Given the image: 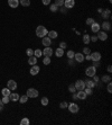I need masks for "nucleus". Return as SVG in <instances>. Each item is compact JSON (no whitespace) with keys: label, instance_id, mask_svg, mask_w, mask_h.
<instances>
[{"label":"nucleus","instance_id":"f257e3e1","mask_svg":"<svg viewBox=\"0 0 112 125\" xmlns=\"http://www.w3.org/2000/svg\"><path fill=\"white\" fill-rule=\"evenodd\" d=\"M47 33H48L47 28L45 26H43V25H39V26H37V28H36V36H37V37L43 38L44 36H47Z\"/></svg>","mask_w":112,"mask_h":125},{"label":"nucleus","instance_id":"f03ea898","mask_svg":"<svg viewBox=\"0 0 112 125\" xmlns=\"http://www.w3.org/2000/svg\"><path fill=\"white\" fill-rule=\"evenodd\" d=\"M26 95L28 96V98H37L39 93H38V90L35 89V88H29V89H27Z\"/></svg>","mask_w":112,"mask_h":125},{"label":"nucleus","instance_id":"7ed1b4c3","mask_svg":"<svg viewBox=\"0 0 112 125\" xmlns=\"http://www.w3.org/2000/svg\"><path fill=\"white\" fill-rule=\"evenodd\" d=\"M67 108H69V111L71 112V113H73V114L78 113V111H80L78 105L75 104V103H71V104H69V105H67Z\"/></svg>","mask_w":112,"mask_h":125},{"label":"nucleus","instance_id":"20e7f679","mask_svg":"<svg viewBox=\"0 0 112 125\" xmlns=\"http://www.w3.org/2000/svg\"><path fill=\"white\" fill-rule=\"evenodd\" d=\"M85 74L87 77H90V78H92L94 74H96V68H94L93 65H91V67H87L85 70Z\"/></svg>","mask_w":112,"mask_h":125},{"label":"nucleus","instance_id":"39448f33","mask_svg":"<svg viewBox=\"0 0 112 125\" xmlns=\"http://www.w3.org/2000/svg\"><path fill=\"white\" fill-rule=\"evenodd\" d=\"M75 88H76V90H84V88H85V83H84V80H78V81H75L74 83Z\"/></svg>","mask_w":112,"mask_h":125},{"label":"nucleus","instance_id":"423d86ee","mask_svg":"<svg viewBox=\"0 0 112 125\" xmlns=\"http://www.w3.org/2000/svg\"><path fill=\"white\" fill-rule=\"evenodd\" d=\"M53 53H54V51H53V49L51 46H46L45 49L43 50V55L44 56H51L53 55Z\"/></svg>","mask_w":112,"mask_h":125},{"label":"nucleus","instance_id":"0eeeda50","mask_svg":"<svg viewBox=\"0 0 112 125\" xmlns=\"http://www.w3.org/2000/svg\"><path fill=\"white\" fill-rule=\"evenodd\" d=\"M75 6V0H64V7L66 9H72Z\"/></svg>","mask_w":112,"mask_h":125},{"label":"nucleus","instance_id":"6e6552de","mask_svg":"<svg viewBox=\"0 0 112 125\" xmlns=\"http://www.w3.org/2000/svg\"><path fill=\"white\" fill-rule=\"evenodd\" d=\"M39 71H40V68L38 67L37 64H35V65H32V68H30V74L32 76H37L38 73H39Z\"/></svg>","mask_w":112,"mask_h":125},{"label":"nucleus","instance_id":"1a4fd4ad","mask_svg":"<svg viewBox=\"0 0 112 125\" xmlns=\"http://www.w3.org/2000/svg\"><path fill=\"white\" fill-rule=\"evenodd\" d=\"M98 40H100V41H106V40H108V34H106V32H104V31H99Z\"/></svg>","mask_w":112,"mask_h":125},{"label":"nucleus","instance_id":"9d476101","mask_svg":"<svg viewBox=\"0 0 112 125\" xmlns=\"http://www.w3.org/2000/svg\"><path fill=\"white\" fill-rule=\"evenodd\" d=\"M74 60L76 62H78V63H82V62L84 61V54L83 53H75L74 54Z\"/></svg>","mask_w":112,"mask_h":125},{"label":"nucleus","instance_id":"9b49d317","mask_svg":"<svg viewBox=\"0 0 112 125\" xmlns=\"http://www.w3.org/2000/svg\"><path fill=\"white\" fill-rule=\"evenodd\" d=\"M7 87H8L10 90H16L18 87V84L15 80H9V81L7 82Z\"/></svg>","mask_w":112,"mask_h":125},{"label":"nucleus","instance_id":"f8f14e48","mask_svg":"<svg viewBox=\"0 0 112 125\" xmlns=\"http://www.w3.org/2000/svg\"><path fill=\"white\" fill-rule=\"evenodd\" d=\"M101 17L103 19H109L111 18V10L110 9H103V11L101 12Z\"/></svg>","mask_w":112,"mask_h":125},{"label":"nucleus","instance_id":"ddd939ff","mask_svg":"<svg viewBox=\"0 0 112 125\" xmlns=\"http://www.w3.org/2000/svg\"><path fill=\"white\" fill-rule=\"evenodd\" d=\"M100 27H101V28H102V29H103L104 32H109L110 29H111V24H110L109 21H104L103 23H102V24H101V25H100Z\"/></svg>","mask_w":112,"mask_h":125},{"label":"nucleus","instance_id":"4468645a","mask_svg":"<svg viewBox=\"0 0 112 125\" xmlns=\"http://www.w3.org/2000/svg\"><path fill=\"white\" fill-rule=\"evenodd\" d=\"M42 44H43L44 46H51L52 45V40L48 37V36H44L43 38H42Z\"/></svg>","mask_w":112,"mask_h":125},{"label":"nucleus","instance_id":"2eb2a0df","mask_svg":"<svg viewBox=\"0 0 112 125\" xmlns=\"http://www.w3.org/2000/svg\"><path fill=\"white\" fill-rule=\"evenodd\" d=\"M91 60H92V61H100L101 60V53L100 52L91 53Z\"/></svg>","mask_w":112,"mask_h":125},{"label":"nucleus","instance_id":"dca6fc26","mask_svg":"<svg viewBox=\"0 0 112 125\" xmlns=\"http://www.w3.org/2000/svg\"><path fill=\"white\" fill-rule=\"evenodd\" d=\"M101 29V27H100V24L99 23H96V21H94V23L91 25V31H92L93 33H98L99 31Z\"/></svg>","mask_w":112,"mask_h":125},{"label":"nucleus","instance_id":"f3484780","mask_svg":"<svg viewBox=\"0 0 112 125\" xmlns=\"http://www.w3.org/2000/svg\"><path fill=\"white\" fill-rule=\"evenodd\" d=\"M84 83H85V87L87 88H94L95 87V83L93 80H91V79H86V80H84Z\"/></svg>","mask_w":112,"mask_h":125},{"label":"nucleus","instance_id":"a211bd4d","mask_svg":"<svg viewBox=\"0 0 112 125\" xmlns=\"http://www.w3.org/2000/svg\"><path fill=\"white\" fill-rule=\"evenodd\" d=\"M47 36H48L51 40H55V38H57L58 33L56 32V31H48V33H47Z\"/></svg>","mask_w":112,"mask_h":125},{"label":"nucleus","instance_id":"6ab92c4d","mask_svg":"<svg viewBox=\"0 0 112 125\" xmlns=\"http://www.w3.org/2000/svg\"><path fill=\"white\" fill-rule=\"evenodd\" d=\"M8 5L11 8H17L19 6V0H8Z\"/></svg>","mask_w":112,"mask_h":125},{"label":"nucleus","instance_id":"aec40b11","mask_svg":"<svg viewBox=\"0 0 112 125\" xmlns=\"http://www.w3.org/2000/svg\"><path fill=\"white\" fill-rule=\"evenodd\" d=\"M76 94H78V98L81 99V100H84V99H86V97H87V95L85 94L84 90H78Z\"/></svg>","mask_w":112,"mask_h":125},{"label":"nucleus","instance_id":"412c9836","mask_svg":"<svg viewBox=\"0 0 112 125\" xmlns=\"http://www.w3.org/2000/svg\"><path fill=\"white\" fill-rule=\"evenodd\" d=\"M19 97L20 96L17 93H11L10 95H9V98H10L11 102H18V100H19Z\"/></svg>","mask_w":112,"mask_h":125},{"label":"nucleus","instance_id":"4be33fe9","mask_svg":"<svg viewBox=\"0 0 112 125\" xmlns=\"http://www.w3.org/2000/svg\"><path fill=\"white\" fill-rule=\"evenodd\" d=\"M28 63L30 65H35V64L37 63V58L35 55H32V56H28Z\"/></svg>","mask_w":112,"mask_h":125},{"label":"nucleus","instance_id":"5701e85b","mask_svg":"<svg viewBox=\"0 0 112 125\" xmlns=\"http://www.w3.org/2000/svg\"><path fill=\"white\" fill-rule=\"evenodd\" d=\"M55 55L57 56V58H62V56L64 55V50L60 49V47L56 49V51H55Z\"/></svg>","mask_w":112,"mask_h":125},{"label":"nucleus","instance_id":"b1692460","mask_svg":"<svg viewBox=\"0 0 112 125\" xmlns=\"http://www.w3.org/2000/svg\"><path fill=\"white\" fill-rule=\"evenodd\" d=\"M101 80H102L104 83H108V82L111 81V77H110L109 74H104V76L101 77Z\"/></svg>","mask_w":112,"mask_h":125},{"label":"nucleus","instance_id":"393cba45","mask_svg":"<svg viewBox=\"0 0 112 125\" xmlns=\"http://www.w3.org/2000/svg\"><path fill=\"white\" fill-rule=\"evenodd\" d=\"M90 42H91V40H90V35L84 34L83 35V43L85 44V45H89Z\"/></svg>","mask_w":112,"mask_h":125},{"label":"nucleus","instance_id":"a878e982","mask_svg":"<svg viewBox=\"0 0 112 125\" xmlns=\"http://www.w3.org/2000/svg\"><path fill=\"white\" fill-rule=\"evenodd\" d=\"M1 94H2V96H9V95L11 94V90H10L8 87H7V88H3L2 90H1Z\"/></svg>","mask_w":112,"mask_h":125},{"label":"nucleus","instance_id":"bb28decb","mask_svg":"<svg viewBox=\"0 0 112 125\" xmlns=\"http://www.w3.org/2000/svg\"><path fill=\"white\" fill-rule=\"evenodd\" d=\"M19 3L24 7H29L30 6V0H19Z\"/></svg>","mask_w":112,"mask_h":125},{"label":"nucleus","instance_id":"cd10ccee","mask_svg":"<svg viewBox=\"0 0 112 125\" xmlns=\"http://www.w3.org/2000/svg\"><path fill=\"white\" fill-rule=\"evenodd\" d=\"M34 55L36 56V58H40V56H43V51L42 50H39V49H37V50H35L34 51Z\"/></svg>","mask_w":112,"mask_h":125},{"label":"nucleus","instance_id":"c85d7f7f","mask_svg":"<svg viewBox=\"0 0 112 125\" xmlns=\"http://www.w3.org/2000/svg\"><path fill=\"white\" fill-rule=\"evenodd\" d=\"M27 100H28V96H27V95H24V96L19 97V100H18V102H19L20 104H25V103H27Z\"/></svg>","mask_w":112,"mask_h":125},{"label":"nucleus","instance_id":"c756f323","mask_svg":"<svg viewBox=\"0 0 112 125\" xmlns=\"http://www.w3.org/2000/svg\"><path fill=\"white\" fill-rule=\"evenodd\" d=\"M48 103H49V100H48V98H47V97H43V98L40 99V104L43 105V106H47V105H48Z\"/></svg>","mask_w":112,"mask_h":125},{"label":"nucleus","instance_id":"7c9ffc66","mask_svg":"<svg viewBox=\"0 0 112 125\" xmlns=\"http://www.w3.org/2000/svg\"><path fill=\"white\" fill-rule=\"evenodd\" d=\"M43 63L45 64V65H48V64H51V63H52V61H51V58H49V56H44Z\"/></svg>","mask_w":112,"mask_h":125},{"label":"nucleus","instance_id":"2f4dec72","mask_svg":"<svg viewBox=\"0 0 112 125\" xmlns=\"http://www.w3.org/2000/svg\"><path fill=\"white\" fill-rule=\"evenodd\" d=\"M20 124H21V125H29V124H30V121H29L27 117H24V118L20 121Z\"/></svg>","mask_w":112,"mask_h":125},{"label":"nucleus","instance_id":"473e14b6","mask_svg":"<svg viewBox=\"0 0 112 125\" xmlns=\"http://www.w3.org/2000/svg\"><path fill=\"white\" fill-rule=\"evenodd\" d=\"M74 54H75L74 51L69 50V51H67V53H66V56H67L69 59H74Z\"/></svg>","mask_w":112,"mask_h":125},{"label":"nucleus","instance_id":"72a5a7b5","mask_svg":"<svg viewBox=\"0 0 112 125\" xmlns=\"http://www.w3.org/2000/svg\"><path fill=\"white\" fill-rule=\"evenodd\" d=\"M69 91L71 94L76 93V91H78V90H76V88H75V86H74V83H73V84H69Z\"/></svg>","mask_w":112,"mask_h":125},{"label":"nucleus","instance_id":"f704fd0d","mask_svg":"<svg viewBox=\"0 0 112 125\" xmlns=\"http://www.w3.org/2000/svg\"><path fill=\"white\" fill-rule=\"evenodd\" d=\"M55 5L60 8V7H63L64 6V0H55Z\"/></svg>","mask_w":112,"mask_h":125},{"label":"nucleus","instance_id":"c9c22d12","mask_svg":"<svg viewBox=\"0 0 112 125\" xmlns=\"http://www.w3.org/2000/svg\"><path fill=\"white\" fill-rule=\"evenodd\" d=\"M49 9H51V11L52 12H56L58 10V7L55 5V3H53V5H51V7H49Z\"/></svg>","mask_w":112,"mask_h":125},{"label":"nucleus","instance_id":"e433bc0d","mask_svg":"<svg viewBox=\"0 0 112 125\" xmlns=\"http://www.w3.org/2000/svg\"><path fill=\"white\" fill-rule=\"evenodd\" d=\"M84 91H85L86 95H92V94H93V89H92V88L85 87V88H84Z\"/></svg>","mask_w":112,"mask_h":125},{"label":"nucleus","instance_id":"4c0bfd02","mask_svg":"<svg viewBox=\"0 0 112 125\" xmlns=\"http://www.w3.org/2000/svg\"><path fill=\"white\" fill-rule=\"evenodd\" d=\"M26 54H27L28 56L34 55V50H33V49H27V50H26Z\"/></svg>","mask_w":112,"mask_h":125},{"label":"nucleus","instance_id":"58836bf2","mask_svg":"<svg viewBox=\"0 0 112 125\" xmlns=\"http://www.w3.org/2000/svg\"><path fill=\"white\" fill-rule=\"evenodd\" d=\"M94 21H94V18H87L85 23H86V25H90V26H91V25H92V24L94 23Z\"/></svg>","mask_w":112,"mask_h":125},{"label":"nucleus","instance_id":"ea45409f","mask_svg":"<svg viewBox=\"0 0 112 125\" xmlns=\"http://www.w3.org/2000/svg\"><path fill=\"white\" fill-rule=\"evenodd\" d=\"M2 100L3 104H8L9 102H10V98H9V96H3V98L1 99Z\"/></svg>","mask_w":112,"mask_h":125},{"label":"nucleus","instance_id":"a19ab883","mask_svg":"<svg viewBox=\"0 0 112 125\" xmlns=\"http://www.w3.org/2000/svg\"><path fill=\"white\" fill-rule=\"evenodd\" d=\"M84 54V55H86V54H91V50L89 49V47H84L83 49V52H82Z\"/></svg>","mask_w":112,"mask_h":125},{"label":"nucleus","instance_id":"79ce46f5","mask_svg":"<svg viewBox=\"0 0 112 125\" xmlns=\"http://www.w3.org/2000/svg\"><path fill=\"white\" fill-rule=\"evenodd\" d=\"M106 90H108V93H109V94L112 93V83H111V81L108 82V87H106Z\"/></svg>","mask_w":112,"mask_h":125},{"label":"nucleus","instance_id":"37998d69","mask_svg":"<svg viewBox=\"0 0 112 125\" xmlns=\"http://www.w3.org/2000/svg\"><path fill=\"white\" fill-rule=\"evenodd\" d=\"M67 105H69V104H67L66 102H62L60 104V107L62 108V109H65V108H67Z\"/></svg>","mask_w":112,"mask_h":125},{"label":"nucleus","instance_id":"c03bdc74","mask_svg":"<svg viewBox=\"0 0 112 125\" xmlns=\"http://www.w3.org/2000/svg\"><path fill=\"white\" fill-rule=\"evenodd\" d=\"M92 78H93V81H94V83H95V84H96L99 81H100V78H99V77L96 76V74H94V76H93Z\"/></svg>","mask_w":112,"mask_h":125},{"label":"nucleus","instance_id":"a18cd8bd","mask_svg":"<svg viewBox=\"0 0 112 125\" xmlns=\"http://www.w3.org/2000/svg\"><path fill=\"white\" fill-rule=\"evenodd\" d=\"M42 2H43L44 6H48V5H51L52 0H42Z\"/></svg>","mask_w":112,"mask_h":125},{"label":"nucleus","instance_id":"49530a36","mask_svg":"<svg viewBox=\"0 0 112 125\" xmlns=\"http://www.w3.org/2000/svg\"><path fill=\"white\" fill-rule=\"evenodd\" d=\"M66 46H67V44H66V42H60V49H66Z\"/></svg>","mask_w":112,"mask_h":125},{"label":"nucleus","instance_id":"de8ad7c7","mask_svg":"<svg viewBox=\"0 0 112 125\" xmlns=\"http://www.w3.org/2000/svg\"><path fill=\"white\" fill-rule=\"evenodd\" d=\"M90 40H91V42H96L98 41V36H90Z\"/></svg>","mask_w":112,"mask_h":125},{"label":"nucleus","instance_id":"09e8293b","mask_svg":"<svg viewBox=\"0 0 112 125\" xmlns=\"http://www.w3.org/2000/svg\"><path fill=\"white\" fill-rule=\"evenodd\" d=\"M100 65V61H93V67L94 68H98Z\"/></svg>","mask_w":112,"mask_h":125},{"label":"nucleus","instance_id":"8fccbe9b","mask_svg":"<svg viewBox=\"0 0 112 125\" xmlns=\"http://www.w3.org/2000/svg\"><path fill=\"white\" fill-rule=\"evenodd\" d=\"M73 60H74V59H69V65H74V61H73Z\"/></svg>","mask_w":112,"mask_h":125},{"label":"nucleus","instance_id":"3c124183","mask_svg":"<svg viewBox=\"0 0 112 125\" xmlns=\"http://www.w3.org/2000/svg\"><path fill=\"white\" fill-rule=\"evenodd\" d=\"M78 94L76 93H73V100H78Z\"/></svg>","mask_w":112,"mask_h":125},{"label":"nucleus","instance_id":"603ef678","mask_svg":"<svg viewBox=\"0 0 112 125\" xmlns=\"http://www.w3.org/2000/svg\"><path fill=\"white\" fill-rule=\"evenodd\" d=\"M3 105H5V104H3V103H2V100L0 99V112H1V111H2V109H3Z\"/></svg>","mask_w":112,"mask_h":125},{"label":"nucleus","instance_id":"864d4df0","mask_svg":"<svg viewBox=\"0 0 112 125\" xmlns=\"http://www.w3.org/2000/svg\"><path fill=\"white\" fill-rule=\"evenodd\" d=\"M60 11L63 12V14H66V8L65 7H60Z\"/></svg>","mask_w":112,"mask_h":125},{"label":"nucleus","instance_id":"5fc2aeb1","mask_svg":"<svg viewBox=\"0 0 112 125\" xmlns=\"http://www.w3.org/2000/svg\"><path fill=\"white\" fill-rule=\"evenodd\" d=\"M106 70H108V72H109V73H111L112 72V67H111V65H108V69H106Z\"/></svg>","mask_w":112,"mask_h":125},{"label":"nucleus","instance_id":"6e6d98bb","mask_svg":"<svg viewBox=\"0 0 112 125\" xmlns=\"http://www.w3.org/2000/svg\"><path fill=\"white\" fill-rule=\"evenodd\" d=\"M98 11H99V12H100V14H101V12L103 11V9H102V8H99V9H98Z\"/></svg>","mask_w":112,"mask_h":125}]
</instances>
